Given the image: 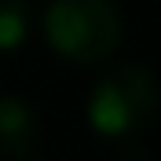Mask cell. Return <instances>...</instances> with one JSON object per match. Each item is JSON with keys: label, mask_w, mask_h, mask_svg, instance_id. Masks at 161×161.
I'll return each mask as SVG.
<instances>
[{"label": "cell", "mask_w": 161, "mask_h": 161, "mask_svg": "<svg viewBox=\"0 0 161 161\" xmlns=\"http://www.w3.org/2000/svg\"><path fill=\"white\" fill-rule=\"evenodd\" d=\"M44 37L62 59L99 66L121 48L125 19L114 0H51L44 11Z\"/></svg>", "instance_id": "obj_1"}, {"label": "cell", "mask_w": 161, "mask_h": 161, "mask_svg": "<svg viewBox=\"0 0 161 161\" xmlns=\"http://www.w3.org/2000/svg\"><path fill=\"white\" fill-rule=\"evenodd\" d=\"M40 143L37 114L15 95H0V158H26Z\"/></svg>", "instance_id": "obj_3"}, {"label": "cell", "mask_w": 161, "mask_h": 161, "mask_svg": "<svg viewBox=\"0 0 161 161\" xmlns=\"http://www.w3.org/2000/svg\"><path fill=\"white\" fill-rule=\"evenodd\" d=\"M158 103V77L147 66L121 62L95 80L88 95V125L106 139H125L154 125Z\"/></svg>", "instance_id": "obj_2"}, {"label": "cell", "mask_w": 161, "mask_h": 161, "mask_svg": "<svg viewBox=\"0 0 161 161\" xmlns=\"http://www.w3.org/2000/svg\"><path fill=\"white\" fill-rule=\"evenodd\" d=\"M30 33V4L26 0H0V51L19 48Z\"/></svg>", "instance_id": "obj_4"}]
</instances>
